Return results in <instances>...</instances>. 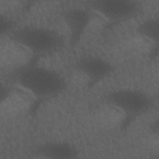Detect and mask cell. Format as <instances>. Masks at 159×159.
<instances>
[{
	"label": "cell",
	"instance_id": "3",
	"mask_svg": "<svg viewBox=\"0 0 159 159\" xmlns=\"http://www.w3.org/2000/svg\"><path fill=\"white\" fill-rule=\"evenodd\" d=\"M105 102L119 109L125 116L122 126L145 114L152 108L153 98L147 93L134 88H119L108 91L104 96Z\"/></svg>",
	"mask_w": 159,
	"mask_h": 159
},
{
	"label": "cell",
	"instance_id": "2",
	"mask_svg": "<svg viewBox=\"0 0 159 159\" xmlns=\"http://www.w3.org/2000/svg\"><path fill=\"white\" fill-rule=\"evenodd\" d=\"M9 39L20 44L33 55H46L62 48L65 41L55 29L39 25H24L16 27Z\"/></svg>",
	"mask_w": 159,
	"mask_h": 159
},
{
	"label": "cell",
	"instance_id": "11",
	"mask_svg": "<svg viewBox=\"0 0 159 159\" xmlns=\"http://www.w3.org/2000/svg\"><path fill=\"white\" fill-rule=\"evenodd\" d=\"M136 34L143 37L154 43L159 41V20L157 17L147 19L138 24Z\"/></svg>",
	"mask_w": 159,
	"mask_h": 159
},
{
	"label": "cell",
	"instance_id": "6",
	"mask_svg": "<svg viewBox=\"0 0 159 159\" xmlns=\"http://www.w3.org/2000/svg\"><path fill=\"white\" fill-rule=\"evenodd\" d=\"M4 90V92L1 91V106L6 113L18 114L26 112L35 99L30 93L18 85L11 88L5 87Z\"/></svg>",
	"mask_w": 159,
	"mask_h": 159
},
{
	"label": "cell",
	"instance_id": "12",
	"mask_svg": "<svg viewBox=\"0 0 159 159\" xmlns=\"http://www.w3.org/2000/svg\"><path fill=\"white\" fill-rule=\"evenodd\" d=\"M14 26V22L6 16H1V34L3 35L7 34H10L12 30L16 28Z\"/></svg>",
	"mask_w": 159,
	"mask_h": 159
},
{
	"label": "cell",
	"instance_id": "1",
	"mask_svg": "<svg viewBox=\"0 0 159 159\" xmlns=\"http://www.w3.org/2000/svg\"><path fill=\"white\" fill-rule=\"evenodd\" d=\"M14 74L16 85L27 91L35 99L54 98L67 86V82L60 73L42 65L30 63Z\"/></svg>",
	"mask_w": 159,
	"mask_h": 159
},
{
	"label": "cell",
	"instance_id": "5",
	"mask_svg": "<svg viewBox=\"0 0 159 159\" xmlns=\"http://www.w3.org/2000/svg\"><path fill=\"white\" fill-rule=\"evenodd\" d=\"M74 68L86 80L89 86H93L109 77L114 71V65L103 57L86 55L80 57Z\"/></svg>",
	"mask_w": 159,
	"mask_h": 159
},
{
	"label": "cell",
	"instance_id": "4",
	"mask_svg": "<svg viewBox=\"0 0 159 159\" xmlns=\"http://www.w3.org/2000/svg\"><path fill=\"white\" fill-rule=\"evenodd\" d=\"M86 2L98 15L114 24L133 18L141 9L140 2L132 0H91Z\"/></svg>",
	"mask_w": 159,
	"mask_h": 159
},
{
	"label": "cell",
	"instance_id": "8",
	"mask_svg": "<svg viewBox=\"0 0 159 159\" xmlns=\"http://www.w3.org/2000/svg\"><path fill=\"white\" fill-rule=\"evenodd\" d=\"M36 153L43 158L52 159H74L78 157V149L64 141H48L40 145Z\"/></svg>",
	"mask_w": 159,
	"mask_h": 159
},
{
	"label": "cell",
	"instance_id": "10",
	"mask_svg": "<svg viewBox=\"0 0 159 159\" xmlns=\"http://www.w3.org/2000/svg\"><path fill=\"white\" fill-rule=\"evenodd\" d=\"M98 114L101 122L108 126L120 125L122 127L125 122L124 114L115 106L107 102L101 109Z\"/></svg>",
	"mask_w": 159,
	"mask_h": 159
},
{
	"label": "cell",
	"instance_id": "7",
	"mask_svg": "<svg viewBox=\"0 0 159 159\" xmlns=\"http://www.w3.org/2000/svg\"><path fill=\"white\" fill-rule=\"evenodd\" d=\"M63 19L69 31L71 45L76 44L80 40L92 20L89 12L80 7L66 10L63 14Z\"/></svg>",
	"mask_w": 159,
	"mask_h": 159
},
{
	"label": "cell",
	"instance_id": "9",
	"mask_svg": "<svg viewBox=\"0 0 159 159\" xmlns=\"http://www.w3.org/2000/svg\"><path fill=\"white\" fill-rule=\"evenodd\" d=\"M5 68H10L14 73L30 64L33 54L24 47L9 39L4 45Z\"/></svg>",
	"mask_w": 159,
	"mask_h": 159
}]
</instances>
